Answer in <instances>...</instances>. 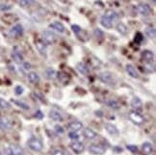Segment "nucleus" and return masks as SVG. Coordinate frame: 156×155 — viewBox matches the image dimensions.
Wrapping results in <instances>:
<instances>
[{"instance_id":"obj_4","label":"nucleus","mask_w":156,"mask_h":155,"mask_svg":"<svg viewBox=\"0 0 156 155\" xmlns=\"http://www.w3.org/2000/svg\"><path fill=\"white\" fill-rule=\"evenodd\" d=\"M88 150L90 153H92L94 155H103L106 151V148L104 146L100 144H92L89 146Z\"/></svg>"},{"instance_id":"obj_29","label":"nucleus","mask_w":156,"mask_h":155,"mask_svg":"<svg viewBox=\"0 0 156 155\" xmlns=\"http://www.w3.org/2000/svg\"><path fill=\"white\" fill-rule=\"evenodd\" d=\"M142 100L139 97H133V99L131 100V106L134 109H141L142 108Z\"/></svg>"},{"instance_id":"obj_43","label":"nucleus","mask_w":156,"mask_h":155,"mask_svg":"<svg viewBox=\"0 0 156 155\" xmlns=\"http://www.w3.org/2000/svg\"><path fill=\"white\" fill-rule=\"evenodd\" d=\"M35 117H37L39 120H41V118H44V114L39 110V111H37V112L35 113Z\"/></svg>"},{"instance_id":"obj_8","label":"nucleus","mask_w":156,"mask_h":155,"mask_svg":"<svg viewBox=\"0 0 156 155\" xmlns=\"http://www.w3.org/2000/svg\"><path fill=\"white\" fill-rule=\"evenodd\" d=\"M35 45H36V48L37 50L41 53V56H46V53H47V47H46V44L43 40H37L35 41Z\"/></svg>"},{"instance_id":"obj_3","label":"nucleus","mask_w":156,"mask_h":155,"mask_svg":"<svg viewBox=\"0 0 156 155\" xmlns=\"http://www.w3.org/2000/svg\"><path fill=\"white\" fill-rule=\"evenodd\" d=\"M99 80L101 82H103L104 84H107V85H114L116 82V79L114 75L109 72V71H104V72L100 73L99 74Z\"/></svg>"},{"instance_id":"obj_26","label":"nucleus","mask_w":156,"mask_h":155,"mask_svg":"<svg viewBox=\"0 0 156 155\" xmlns=\"http://www.w3.org/2000/svg\"><path fill=\"white\" fill-rule=\"evenodd\" d=\"M146 35L147 36L149 39L154 40L155 37H156V30H155V28L153 26H147L146 28Z\"/></svg>"},{"instance_id":"obj_31","label":"nucleus","mask_w":156,"mask_h":155,"mask_svg":"<svg viewBox=\"0 0 156 155\" xmlns=\"http://www.w3.org/2000/svg\"><path fill=\"white\" fill-rule=\"evenodd\" d=\"M13 101V103L14 104H16V106H19V107H20L21 109H23V110H29L30 109V107H29V105H27L25 102H23V101H20V100H16V99H13L12 100Z\"/></svg>"},{"instance_id":"obj_46","label":"nucleus","mask_w":156,"mask_h":155,"mask_svg":"<svg viewBox=\"0 0 156 155\" xmlns=\"http://www.w3.org/2000/svg\"><path fill=\"white\" fill-rule=\"evenodd\" d=\"M0 155H2V154H1V152H0Z\"/></svg>"},{"instance_id":"obj_9","label":"nucleus","mask_w":156,"mask_h":155,"mask_svg":"<svg viewBox=\"0 0 156 155\" xmlns=\"http://www.w3.org/2000/svg\"><path fill=\"white\" fill-rule=\"evenodd\" d=\"M23 32H24V30H23L22 25L21 24H16L15 26L12 27V29L10 30V35L14 38H19L23 35Z\"/></svg>"},{"instance_id":"obj_13","label":"nucleus","mask_w":156,"mask_h":155,"mask_svg":"<svg viewBox=\"0 0 156 155\" xmlns=\"http://www.w3.org/2000/svg\"><path fill=\"white\" fill-rule=\"evenodd\" d=\"M126 72L128 73V75L132 78H135V79H139L140 78V74L138 72V70L136 69V68L134 65H126Z\"/></svg>"},{"instance_id":"obj_1","label":"nucleus","mask_w":156,"mask_h":155,"mask_svg":"<svg viewBox=\"0 0 156 155\" xmlns=\"http://www.w3.org/2000/svg\"><path fill=\"white\" fill-rule=\"evenodd\" d=\"M27 146H28V147L30 148V150L35 151V152H40V151H41V150H43V147H44L43 142H41L38 138H35V137H33V138L28 140Z\"/></svg>"},{"instance_id":"obj_18","label":"nucleus","mask_w":156,"mask_h":155,"mask_svg":"<svg viewBox=\"0 0 156 155\" xmlns=\"http://www.w3.org/2000/svg\"><path fill=\"white\" fill-rule=\"evenodd\" d=\"M142 58L144 61H146L147 63H151L153 61L154 59V53L151 50H145L142 53Z\"/></svg>"},{"instance_id":"obj_23","label":"nucleus","mask_w":156,"mask_h":155,"mask_svg":"<svg viewBox=\"0 0 156 155\" xmlns=\"http://www.w3.org/2000/svg\"><path fill=\"white\" fill-rule=\"evenodd\" d=\"M142 150H143V152L145 154L149 155V154H151L153 152V146L151 144V143L146 142V143H144V144H143Z\"/></svg>"},{"instance_id":"obj_22","label":"nucleus","mask_w":156,"mask_h":155,"mask_svg":"<svg viewBox=\"0 0 156 155\" xmlns=\"http://www.w3.org/2000/svg\"><path fill=\"white\" fill-rule=\"evenodd\" d=\"M83 135H84V137H85V138H87V139H89V140H93V139L95 138V137H97V133H95L93 129L89 128V127H87V128L84 129Z\"/></svg>"},{"instance_id":"obj_2","label":"nucleus","mask_w":156,"mask_h":155,"mask_svg":"<svg viewBox=\"0 0 156 155\" xmlns=\"http://www.w3.org/2000/svg\"><path fill=\"white\" fill-rule=\"evenodd\" d=\"M5 155H24V150L17 145H10L4 150Z\"/></svg>"},{"instance_id":"obj_40","label":"nucleus","mask_w":156,"mask_h":155,"mask_svg":"<svg viewBox=\"0 0 156 155\" xmlns=\"http://www.w3.org/2000/svg\"><path fill=\"white\" fill-rule=\"evenodd\" d=\"M21 65H22L23 70H29L30 69H31V65H30L29 62H22Z\"/></svg>"},{"instance_id":"obj_34","label":"nucleus","mask_w":156,"mask_h":155,"mask_svg":"<svg viewBox=\"0 0 156 155\" xmlns=\"http://www.w3.org/2000/svg\"><path fill=\"white\" fill-rule=\"evenodd\" d=\"M69 137L73 141H78V140H79L80 136H79V134H78V132H70L69 134Z\"/></svg>"},{"instance_id":"obj_33","label":"nucleus","mask_w":156,"mask_h":155,"mask_svg":"<svg viewBox=\"0 0 156 155\" xmlns=\"http://www.w3.org/2000/svg\"><path fill=\"white\" fill-rule=\"evenodd\" d=\"M0 108L4 110H8L11 108V104L8 102L7 100H5L3 98H0Z\"/></svg>"},{"instance_id":"obj_32","label":"nucleus","mask_w":156,"mask_h":155,"mask_svg":"<svg viewBox=\"0 0 156 155\" xmlns=\"http://www.w3.org/2000/svg\"><path fill=\"white\" fill-rule=\"evenodd\" d=\"M45 75L48 79H54V78H56L57 72L53 69H47L45 70Z\"/></svg>"},{"instance_id":"obj_17","label":"nucleus","mask_w":156,"mask_h":155,"mask_svg":"<svg viewBox=\"0 0 156 155\" xmlns=\"http://www.w3.org/2000/svg\"><path fill=\"white\" fill-rule=\"evenodd\" d=\"M49 117H50L51 120L55 121V122H63V120H64V118H63L61 113L57 110H54V109L49 112Z\"/></svg>"},{"instance_id":"obj_28","label":"nucleus","mask_w":156,"mask_h":155,"mask_svg":"<svg viewBox=\"0 0 156 155\" xmlns=\"http://www.w3.org/2000/svg\"><path fill=\"white\" fill-rule=\"evenodd\" d=\"M103 16L108 17V19H109L110 20H112V21H114L115 19H118V14L116 13L115 11H113V10H106Z\"/></svg>"},{"instance_id":"obj_36","label":"nucleus","mask_w":156,"mask_h":155,"mask_svg":"<svg viewBox=\"0 0 156 155\" xmlns=\"http://www.w3.org/2000/svg\"><path fill=\"white\" fill-rule=\"evenodd\" d=\"M12 9V6L9 4H0V11L6 12V11H10Z\"/></svg>"},{"instance_id":"obj_10","label":"nucleus","mask_w":156,"mask_h":155,"mask_svg":"<svg viewBox=\"0 0 156 155\" xmlns=\"http://www.w3.org/2000/svg\"><path fill=\"white\" fill-rule=\"evenodd\" d=\"M69 146L71 147V150L77 154L82 153L84 151V148H85V146H84V145L80 141H73L69 144Z\"/></svg>"},{"instance_id":"obj_35","label":"nucleus","mask_w":156,"mask_h":155,"mask_svg":"<svg viewBox=\"0 0 156 155\" xmlns=\"http://www.w3.org/2000/svg\"><path fill=\"white\" fill-rule=\"evenodd\" d=\"M54 130H55V132L57 133V134H64V132H65V130H64V128L61 126V125H59V124H57V125H55V127H54Z\"/></svg>"},{"instance_id":"obj_15","label":"nucleus","mask_w":156,"mask_h":155,"mask_svg":"<svg viewBox=\"0 0 156 155\" xmlns=\"http://www.w3.org/2000/svg\"><path fill=\"white\" fill-rule=\"evenodd\" d=\"M13 126V123L7 118H0V130H9Z\"/></svg>"},{"instance_id":"obj_37","label":"nucleus","mask_w":156,"mask_h":155,"mask_svg":"<svg viewBox=\"0 0 156 155\" xmlns=\"http://www.w3.org/2000/svg\"><path fill=\"white\" fill-rule=\"evenodd\" d=\"M94 35H95V37L97 38H102L103 36H104V33L100 30V29H98V28H95L94 29Z\"/></svg>"},{"instance_id":"obj_38","label":"nucleus","mask_w":156,"mask_h":155,"mask_svg":"<svg viewBox=\"0 0 156 155\" xmlns=\"http://www.w3.org/2000/svg\"><path fill=\"white\" fill-rule=\"evenodd\" d=\"M71 29H73V31L76 35L80 34V33L82 32L81 27H80V26H78V25H76V24H73V26H71Z\"/></svg>"},{"instance_id":"obj_21","label":"nucleus","mask_w":156,"mask_h":155,"mask_svg":"<svg viewBox=\"0 0 156 155\" xmlns=\"http://www.w3.org/2000/svg\"><path fill=\"white\" fill-rule=\"evenodd\" d=\"M27 79L30 83H32V84H38L40 82V76L38 73L31 71V72H29L27 74Z\"/></svg>"},{"instance_id":"obj_41","label":"nucleus","mask_w":156,"mask_h":155,"mask_svg":"<svg viewBox=\"0 0 156 155\" xmlns=\"http://www.w3.org/2000/svg\"><path fill=\"white\" fill-rule=\"evenodd\" d=\"M127 150H130L131 152H137L138 151V147L136 146H133V145H128L127 146Z\"/></svg>"},{"instance_id":"obj_16","label":"nucleus","mask_w":156,"mask_h":155,"mask_svg":"<svg viewBox=\"0 0 156 155\" xmlns=\"http://www.w3.org/2000/svg\"><path fill=\"white\" fill-rule=\"evenodd\" d=\"M76 69L78 70V72L84 76H87L90 74V69L83 63H78L76 65Z\"/></svg>"},{"instance_id":"obj_6","label":"nucleus","mask_w":156,"mask_h":155,"mask_svg":"<svg viewBox=\"0 0 156 155\" xmlns=\"http://www.w3.org/2000/svg\"><path fill=\"white\" fill-rule=\"evenodd\" d=\"M129 118L130 121L137 124V125H142L144 122H145V120H144V118L141 114H139L137 111H132L129 113Z\"/></svg>"},{"instance_id":"obj_42","label":"nucleus","mask_w":156,"mask_h":155,"mask_svg":"<svg viewBox=\"0 0 156 155\" xmlns=\"http://www.w3.org/2000/svg\"><path fill=\"white\" fill-rule=\"evenodd\" d=\"M143 39H144V38H143V36H142L141 33H138V34L135 36V41H137L138 43H141Z\"/></svg>"},{"instance_id":"obj_5","label":"nucleus","mask_w":156,"mask_h":155,"mask_svg":"<svg viewBox=\"0 0 156 155\" xmlns=\"http://www.w3.org/2000/svg\"><path fill=\"white\" fill-rule=\"evenodd\" d=\"M43 41L46 44H53L57 41V37L53 32L44 31L43 33Z\"/></svg>"},{"instance_id":"obj_39","label":"nucleus","mask_w":156,"mask_h":155,"mask_svg":"<svg viewBox=\"0 0 156 155\" xmlns=\"http://www.w3.org/2000/svg\"><path fill=\"white\" fill-rule=\"evenodd\" d=\"M23 91H24V89H23L21 86H16V88H15V93H16V95H20L22 93H23Z\"/></svg>"},{"instance_id":"obj_12","label":"nucleus","mask_w":156,"mask_h":155,"mask_svg":"<svg viewBox=\"0 0 156 155\" xmlns=\"http://www.w3.org/2000/svg\"><path fill=\"white\" fill-rule=\"evenodd\" d=\"M12 59H13L16 64H22L23 62V56L16 46H15L13 52H12Z\"/></svg>"},{"instance_id":"obj_44","label":"nucleus","mask_w":156,"mask_h":155,"mask_svg":"<svg viewBox=\"0 0 156 155\" xmlns=\"http://www.w3.org/2000/svg\"><path fill=\"white\" fill-rule=\"evenodd\" d=\"M52 155H65V153L61 150H57L52 153Z\"/></svg>"},{"instance_id":"obj_45","label":"nucleus","mask_w":156,"mask_h":155,"mask_svg":"<svg viewBox=\"0 0 156 155\" xmlns=\"http://www.w3.org/2000/svg\"><path fill=\"white\" fill-rule=\"evenodd\" d=\"M156 1V0H152V2H155Z\"/></svg>"},{"instance_id":"obj_25","label":"nucleus","mask_w":156,"mask_h":155,"mask_svg":"<svg viewBox=\"0 0 156 155\" xmlns=\"http://www.w3.org/2000/svg\"><path fill=\"white\" fill-rule=\"evenodd\" d=\"M116 28H117V31H118L119 34H121V35H122V36H125V35L127 34V32H128V29H127L126 25L123 24L122 22L118 23L117 26H116Z\"/></svg>"},{"instance_id":"obj_30","label":"nucleus","mask_w":156,"mask_h":155,"mask_svg":"<svg viewBox=\"0 0 156 155\" xmlns=\"http://www.w3.org/2000/svg\"><path fill=\"white\" fill-rule=\"evenodd\" d=\"M19 4L22 8H28L35 4V0H20Z\"/></svg>"},{"instance_id":"obj_14","label":"nucleus","mask_w":156,"mask_h":155,"mask_svg":"<svg viewBox=\"0 0 156 155\" xmlns=\"http://www.w3.org/2000/svg\"><path fill=\"white\" fill-rule=\"evenodd\" d=\"M56 77H58V80L64 85L68 84V83L70 81V75L68 74L67 72H65V71H59Z\"/></svg>"},{"instance_id":"obj_7","label":"nucleus","mask_w":156,"mask_h":155,"mask_svg":"<svg viewBox=\"0 0 156 155\" xmlns=\"http://www.w3.org/2000/svg\"><path fill=\"white\" fill-rule=\"evenodd\" d=\"M137 9H138V12H139V13L144 16H147L149 15H151V13H152V10L151 8V6H149L148 4H147V3L139 4V5H138Z\"/></svg>"},{"instance_id":"obj_27","label":"nucleus","mask_w":156,"mask_h":155,"mask_svg":"<svg viewBox=\"0 0 156 155\" xmlns=\"http://www.w3.org/2000/svg\"><path fill=\"white\" fill-rule=\"evenodd\" d=\"M112 20H110L108 17H106L105 16H102L100 19V23L102 24L103 27L107 28V29H111L112 28Z\"/></svg>"},{"instance_id":"obj_24","label":"nucleus","mask_w":156,"mask_h":155,"mask_svg":"<svg viewBox=\"0 0 156 155\" xmlns=\"http://www.w3.org/2000/svg\"><path fill=\"white\" fill-rule=\"evenodd\" d=\"M106 104H107V106H109L110 108H112L114 110H119V108H121V103H119V101L114 100V99L106 100Z\"/></svg>"},{"instance_id":"obj_19","label":"nucleus","mask_w":156,"mask_h":155,"mask_svg":"<svg viewBox=\"0 0 156 155\" xmlns=\"http://www.w3.org/2000/svg\"><path fill=\"white\" fill-rule=\"evenodd\" d=\"M104 128L106 129V131L110 135L116 136V135L119 134V129L114 124H112V123H105L104 124Z\"/></svg>"},{"instance_id":"obj_11","label":"nucleus","mask_w":156,"mask_h":155,"mask_svg":"<svg viewBox=\"0 0 156 155\" xmlns=\"http://www.w3.org/2000/svg\"><path fill=\"white\" fill-rule=\"evenodd\" d=\"M83 128V123L79 121H74L69 123L68 125V129L70 132H78Z\"/></svg>"},{"instance_id":"obj_20","label":"nucleus","mask_w":156,"mask_h":155,"mask_svg":"<svg viewBox=\"0 0 156 155\" xmlns=\"http://www.w3.org/2000/svg\"><path fill=\"white\" fill-rule=\"evenodd\" d=\"M49 27L51 29H53V30H55L59 33H64L65 30H66V28L64 26V24H62L61 22H59V21H55V22H52L51 24L49 25Z\"/></svg>"}]
</instances>
